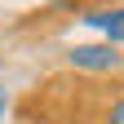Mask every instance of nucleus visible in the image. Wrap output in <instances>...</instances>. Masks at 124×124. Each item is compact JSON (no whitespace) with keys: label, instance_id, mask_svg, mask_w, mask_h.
Segmentation results:
<instances>
[{"label":"nucleus","instance_id":"nucleus-1","mask_svg":"<svg viewBox=\"0 0 124 124\" xmlns=\"http://www.w3.org/2000/svg\"><path fill=\"white\" fill-rule=\"evenodd\" d=\"M120 62V53H111V44H75L71 49V67H84V71H111Z\"/></svg>","mask_w":124,"mask_h":124},{"label":"nucleus","instance_id":"nucleus-2","mask_svg":"<svg viewBox=\"0 0 124 124\" xmlns=\"http://www.w3.org/2000/svg\"><path fill=\"white\" fill-rule=\"evenodd\" d=\"M84 22L102 27L115 44H124V9H89V13H84Z\"/></svg>","mask_w":124,"mask_h":124},{"label":"nucleus","instance_id":"nucleus-3","mask_svg":"<svg viewBox=\"0 0 124 124\" xmlns=\"http://www.w3.org/2000/svg\"><path fill=\"white\" fill-rule=\"evenodd\" d=\"M106 124H124V98L111 106V115H106Z\"/></svg>","mask_w":124,"mask_h":124},{"label":"nucleus","instance_id":"nucleus-4","mask_svg":"<svg viewBox=\"0 0 124 124\" xmlns=\"http://www.w3.org/2000/svg\"><path fill=\"white\" fill-rule=\"evenodd\" d=\"M5 102H9V98H5V89H0V115H5Z\"/></svg>","mask_w":124,"mask_h":124}]
</instances>
